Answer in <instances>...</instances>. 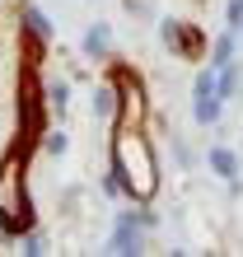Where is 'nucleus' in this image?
Returning <instances> with one entry per match:
<instances>
[{"label": "nucleus", "mask_w": 243, "mask_h": 257, "mask_svg": "<svg viewBox=\"0 0 243 257\" xmlns=\"http://www.w3.org/2000/svg\"><path fill=\"white\" fill-rule=\"evenodd\" d=\"M112 173L122 192L131 196V201H150V196L159 192V159L150 141L141 136V126H117L112 136Z\"/></svg>", "instance_id": "nucleus-1"}, {"label": "nucleus", "mask_w": 243, "mask_h": 257, "mask_svg": "<svg viewBox=\"0 0 243 257\" xmlns=\"http://www.w3.org/2000/svg\"><path fill=\"white\" fill-rule=\"evenodd\" d=\"M0 229L5 234H28L33 229V206L24 192V155L10 150L0 159Z\"/></svg>", "instance_id": "nucleus-2"}, {"label": "nucleus", "mask_w": 243, "mask_h": 257, "mask_svg": "<svg viewBox=\"0 0 243 257\" xmlns=\"http://www.w3.org/2000/svg\"><path fill=\"white\" fill-rule=\"evenodd\" d=\"M220 80H215V66H206V70H196V80H192V117L201 126H215L220 122Z\"/></svg>", "instance_id": "nucleus-3"}, {"label": "nucleus", "mask_w": 243, "mask_h": 257, "mask_svg": "<svg viewBox=\"0 0 243 257\" xmlns=\"http://www.w3.org/2000/svg\"><path fill=\"white\" fill-rule=\"evenodd\" d=\"M117 126H141L145 122V89L131 70H117Z\"/></svg>", "instance_id": "nucleus-4"}, {"label": "nucleus", "mask_w": 243, "mask_h": 257, "mask_svg": "<svg viewBox=\"0 0 243 257\" xmlns=\"http://www.w3.org/2000/svg\"><path fill=\"white\" fill-rule=\"evenodd\" d=\"M159 33H164V42H169V52H178L182 61H201V56H206V33H201L196 24H178V19H169Z\"/></svg>", "instance_id": "nucleus-5"}, {"label": "nucleus", "mask_w": 243, "mask_h": 257, "mask_svg": "<svg viewBox=\"0 0 243 257\" xmlns=\"http://www.w3.org/2000/svg\"><path fill=\"white\" fill-rule=\"evenodd\" d=\"M24 131L28 136H38L42 131V98H38V84H33V75H24Z\"/></svg>", "instance_id": "nucleus-6"}, {"label": "nucleus", "mask_w": 243, "mask_h": 257, "mask_svg": "<svg viewBox=\"0 0 243 257\" xmlns=\"http://www.w3.org/2000/svg\"><path fill=\"white\" fill-rule=\"evenodd\" d=\"M112 252H141V229L131 224V215L117 220V229H112Z\"/></svg>", "instance_id": "nucleus-7"}, {"label": "nucleus", "mask_w": 243, "mask_h": 257, "mask_svg": "<svg viewBox=\"0 0 243 257\" xmlns=\"http://www.w3.org/2000/svg\"><path fill=\"white\" fill-rule=\"evenodd\" d=\"M210 169H215L220 178H224V183H234V178H238V159H234V150H210Z\"/></svg>", "instance_id": "nucleus-8"}, {"label": "nucleus", "mask_w": 243, "mask_h": 257, "mask_svg": "<svg viewBox=\"0 0 243 257\" xmlns=\"http://www.w3.org/2000/svg\"><path fill=\"white\" fill-rule=\"evenodd\" d=\"M94 112L98 117H112L117 112V80H108V84L94 89Z\"/></svg>", "instance_id": "nucleus-9"}, {"label": "nucleus", "mask_w": 243, "mask_h": 257, "mask_svg": "<svg viewBox=\"0 0 243 257\" xmlns=\"http://www.w3.org/2000/svg\"><path fill=\"white\" fill-rule=\"evenodd\" d=\"M84 52L89 56H103V52H108V24H98V28H89V33H84Z\"/></svg>", "instance_id": "nucleus-10"}, {"label": "nucleus", "mask_w": 243, "mask_h": 257, "mask_svg": "<svg viewBox=\"0 0 243 257\" xmlns=\"http://www.w3.org/2000/svg\"><path fill=\"white\" fill-rule=\"evenodd\" d=\"M24 24H28V33H33L38 42H42V38H52V24L42 19V10H33V5H28V10H24Z\"/></svg>", "instance_id": "nucleus-11"}, {"label": "nucleus", "mask_w": 243, "mask_h": 257, "mask_svg": "<svg viewBox=\"0 0 243 257\" xmlns=\"http://www.w3.org/2000/svg\"><path fill=\"white\" fill-rule=\"evenodd\" d=\"M215 70H224V66H234V33H224L220 42H215V61H210Z\"/></svg>", "instance_id": "nucleus-12"}, {"label": "nucleus", "mask_w": 243, "mask_h": 257, "mask_svg": "<svg viewBox=\"0 0 243 257\" xmlns=\"http://www.w3.org/2000/svg\"><path fill=\"white\" fill-rule=\"evenodd\" d=\"M229 28H234V33L243 28V0H229Z\"/></svg>", "instance_id": "nucleus-13"}, {"label": "nucleus", "mask_w": 243, "mask_h": 257, "mask_svg": "<svg viewBox=\"0 0 243 257\" xmlns=\"http://www.w3.org/2000/svg\"><path fill=\"white\" fill-rule=\"evenodd\" d=\"M47 150H52V155H61V150H66V136H61V131H56V136H47Z\"/></svg>", "instance_id": "nucleus-14"}]
</instances>
